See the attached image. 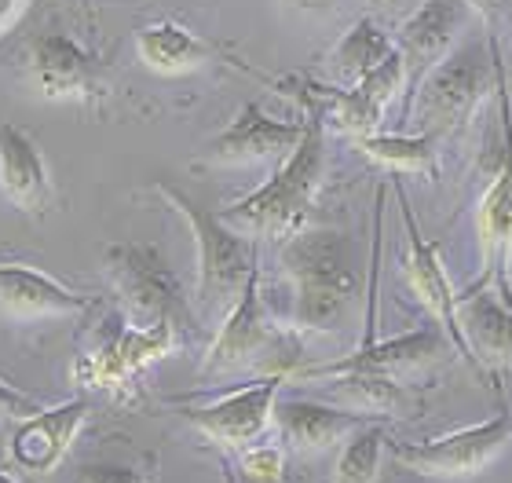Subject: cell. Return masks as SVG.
I'll list each match as a JSON object with an SVG mask.
<instances>
[{
  "label": "cell",
  "instance_id": "6da1fadb",
  "mask_svg": "<svg viewBox=\"0 0 512 483\" xmlns=\"http://www.w3.org/2000/svg\"><path fill=\"white\" fill-rule=\"evenodd\" d=\"M326 176V125L319 107L308 110L300 143L289 151V158L278 161V172L264 187H256L242 202H235L227 213H220L227 227L238 235L253 238H289L297 235L308 220L315 194Z\"/></svg>",
  "mask_w": 512,
  "mask_h": 483
},
{
  "label": "cell",
  "instance_id": "7a4b0ae2",
  "mask_svg": "<svg viewBox=\"0 0 512 483\" xmlns=\"http://www.w3.org/2000/svg\"><path fill=\"white\" fill-rule=\"evenodd\" d=\"M282 268L293 282V326L337 330L359 297V260L341 231H304L282 238Z\"/></svg>",
  "mask_w": 512,
  "mask_h": 483
},
{
  "label": "cell",
  "instance_id": "3957f363",
  "mask_svg": "<svg viewBox=\"0 0 512 483\" xmlns=\"http://www.w3.org/2000/svg\"><path fill=\"white\" fill-rule=\"evenodd\" d=\"M154 191L187 220L198 246V312L205 319H224L235 308L238 293L246 286V279L256 271V253L246 242V235H238L235 227H227L216 213H209L205 205L191 202L183 191L169 187V183H154Z\"/></svg>",
  "mask_w": 512,
  "mask_h": 483
},
{
  "label": "cell",
  "instance_id": "277c9868",
  "mask_svg": "<svg viewBox=\"0 0 512 483\" xmlns=\"http://www.w3.org/2000/svg\"><path fill=\"white\" fill-rule=\"evenodd\" d=\"M110 286L118 293L121 315L136 326H169L176 337H191L198 330L191 304L183 297L180 279L172 275L158 246L147 242H114L103 257Z\"/></svg>",
  "mask_w": 512,
  "mask_h": 483
},
{
  "label": "cell",
  "instance_id": "5b68a950",
  "mask_svg": "<svg viewBox=\"0 0 512 483\" xmlns=\"http://www.w3.org/2000/svg\"><path fill=\"white\" fill-rule=\"evenodd\" d=\"M498 63H502L498 37H491V59L483 55L480 44H461V48L443 55L436 66H428V74L414 88L417 132L432 136V140L458 132L494 88Z\"/></svg>",
  "mask_w": 512,
  "mask_h": 483
},
{
  "label": "cell",
  "instance_id": "8992f818",
  "mask_svg": "<svg viewBox=\"0 0 512 483\" xmlns=\"http://www.w3.org/2000/svg\"><path fill=\"white\" fill-rule=\"evenodd\" d=\"M300 359V344L286 330H278L260 297V268L253 271L238 293L235 308L224 315L220 330H216L209 352H205L202 374H231V370H246L260 366L271 374H293V363Z\"/></svg>",
  "mask_w": 512,
  "mask_h": 483
},
{
  "label": "cell",
  "instance_id": "52a82bcc",
  "mask_svg": "<svg viewBox=\"0 0 512 483\" xmlns=\"http://www.w3.org/2000/svg\"><path fill=\"white\" fill-rule=\"evenodd\" d=\"M512 440V414L502 410L491 421H480L472 429L447 432L425 443H392L395 465L425 480H472L483 469H491L505 454Z\"/></svg>",
  "mask_w": 512,
  "mask_h": 483
},
{
  "label": "cell",
  "instance_id": "ba28073f",
  "mask_svg": "<svg viewBox=\"0 0 512 483\" xmlns=\"http://www.w3.org/2000/svg\"><path fill=\"white\" fill-rule=\"evenodd\" d=\"M176 348H180L176 330H169V326H136L121 312H114L103 322L96 344L77 359L74 377L85 385L125 392L143 366L176 352Z\"/></svg>",
  "mask_w": 512,
  "mask_h": 483
},
{
  "label": "cell",
  "instance_id": "9c48e42d",
  "mask_svg": "<svg viewBox=\"0 0 512 483\" xmlns=\"http://www.w3.org/2000/svg\"><path fill=\"white\" fill-rule=\"evenodd\" d=\"M450 352V337L439 330V322L432 326H417V330L392 337V341H366L359 352L344 355L337 363H322L297 370L300 381H330L341 374H370V377H403L417 374L425 366H436L443 355Z\"/></svg>",
  "mask_w": 512,
  "mask_h": 483
},
{
  "label": "cell",
  "instance_id": "30bf717a",
  "mask_svg": "<svg viewBox=\"0 0 512 483\" xmlns=\"http://www.w3.org/2000/svg\"><path fill=\"white\" fill-rule=\"evenodd\" d=\"M282 381H286V374H264L260 381L238 388L231 396H220L216 403L183 407V418L191 421L205 440L242 451V447L256 443L267 432V425L275 418V403H278Z\"/></svg>",
  "mask_w": 512,
  "mask_h": 483
},
{
  "label": "cell",
  "instance_id": "8fae6325",
  "mask_svg": "<svg viewBox=\"0 0 512 483\" xmlns=\"http://www.w3.org/2000/svg\"><path fill=\"white\" fill-rule=\"evenodd\" d=\"M26 63L37 92L44 99H92L99 96V63L74 37L44 30L26 44Z\"/></svg>",
  "mask_w": 512,
  "mask_h": 483
},
{
  "label": "cell",
  "instance_id": "7c38bea8",
  "mask_svg": "<svg viewBox=\"0 0 512 483\" xmlns=\"http://www.w3.org/2000/svg\"><path fill=\"white\" fill-rule=\"evenodd\" d=\"M304 121H278L246 103L235 121L216 136L202 154V165H249V161H282L300 143Z\"/></svg>",
  "mask_w": 512,
  "mask_h": 483
},
{
  "label": "cell",
  "instance_id": "4fadbf2b",
  "mask_svg": "<svg viewBox=\"0 0 512 483\" xmlns=\"http://www.w3.org/2000/svg\"><path fill=\"white\" fill-rule=\"evenodd\" d=\"M88 414L92 407L85 399H66L59 407H41L33 418H22L8 443L11 462L26 473H52L77 440V432L88 425Z\"/></svg>",
  "mask_w": 512,
  "mask_h": 483
},
{
  "label": "cell",
  "instance_id": "5bb4252c",
  "mask_svg": "<svg viewBox=\"0 0 512 483\" xmlns=\"http://www.w3.org/2000/svg\"><path fill=\"white\" fill-rule=\"evenodd\" d=\"M454 319L469 363L480 374L512 366V312L487 286H472L469 293L454 297Z\"/></svg>",
  "mask_w": 512,
  "mask_h": 483
},
{
  "label": "cell",
  "instance_id": "9a60e30c",
  "mask_svg": "<svg viewBox=\"0 0 512 483\" xmlns=\"http://www.w3.org/2000/svg\"><path fill=\"white\" fill-rule=\"evenodd\" d=\"M469 4L465 0H417V8L406 15L403 30H399V48L403 55V70L410 77V85L428 74V66H436L454 37L461 33L465 19H469Z\"/></svg>",
  "mask_w": 512,
  "mask_h": 483
},
{
  "label": "cell",
  "instance_id": "2e32d148",
  "mask_svg": "<svg viewBox=\"0 0 512 483\" xmlns=\"http://www.w3.org/2000/svg\"><path fill=\"white\" fill-rule=\"evenodd\" d=\"M395 194H399V209H403V227H406V246H410V253H406V279H410V290L421 297V304H425L428 312L436 315L439 330L447 333L450 344L469 359L465 341H461L458 319H454V290H450L447 271H443V264H439V249L421 235V227H417L414 209H410V202H406V194L399 191V187H395Z\"/></svg>",
  "mask_w": 512,
  "mask_h": 483
},
{
  "label": "cell",
  "instance_id": "e0dca14e",
  "mask_svg": "<svg viewBox=\"0 0 512 483\" xmlns=\"http://www.w3.org/2000/svg\"><path fill=\"white\" fill-rule=\"evenodd\" d=\"M0 308L15 319H48V315H81L96 308V297L70 290L59 279L26 264H0Z\"/></svg>",
  "mask_w": 512,
  "mask_h": 483
},
{
  "label": "cell",
  "instance_id": "ac0fdd59",
  "mask_svg": "<svg viewBox=\"0 0 512 483\" xmlns=\"http://www.w3.org/2000/svg\"><path fill=\"white\" fill-rule=\"evenodd\" d=\"M0 191L22 213H44L52 202V176L30 132L0 121Z\"/></svg>",
  "mask_w": 512,
  "mask_h": 483
},
{
  "label": "cell",
  "instance_id": "d6986e66",
  "mask_svg": "<svg viewBox=\"0 0 512 483\" xmlns=\"http://www.w3.org/2000/svg\"><path fill=\"white\" fill-rule=\"evenodd\" d=\"M271 421L278 425L289 451L315 454L348 440L359 425L374 421V414H352V410H337L326 403H311V399H286V403H275Z\"/></svg>",
  "mask_w": 512,
  "mask_h": 483
},
{
  "label": "cell",
  "instance_id": "ffe728a7",
  "mask_svg": "<svg viewBox=\"0 0 512 483\" xmlns=\"http://www.w3.org/2000/svg\"><path fill=\"white\" fill-rule=\"evenodd\" d=\"M505 114V158L498 176L491 180L487 194L476 213V231H480V249H483V279L480 286L502 275L512 253V125H509V103H502Z\"/></svg>",
  "mask_w": 512,
  "mask_h": 483
},
{
  "label": "cell",
  "instance_id": "44dd1931",
  "mask_svg": "<svg viewBox=\"0 0 512 483\" xmlns=\"http://www.w3.org/2000/svg\"><path fill=\"white\" fill-rule=\"evenodd\" d=\"M406 81L403 70V55L388 52L381 63L370 70L366 77H359L348 92H337L333 96V125L352 136H370L377 132L384 118V107L392 103V96L399 92V85Z\"/></svg>",
  "mask_w": 512,
  "mask_h": 483
},
{
  "label": "cell",
  "instance_id": "7402d4cb",
  "mask_svg": "<svg viewBox=\"0 0 512 483\" xmlns=\"http://www.w3.org/2000/svg\"><path fill=\"white\" fill-rule=\"evenodd\" d=\"M209 55H213V48L180 22L165 19L139 33V59L154 74H187V70H198Z\"/></svg>",
  "mask_w": 512,
  "mask_h": 483
},
{
  "label": "cell",
  "instance_id": "603a6c76",
  "mask_svg": "<svg viewBox=\"0 0 512 483\" xmlns=\"http://www.w3.org/2000/svg\"><path fill=\"white\" fill-rule=\"evenodd\" d=\"M388 52H392V41H388V33L377 26V19H359L330 52V74L337 77V81L355 85V81L370 74Z\"/></svg>",
  "mask_w": 512,
  "mask_h": 483
},
{
  "label": "cell",
  "instance_id": "cb8c5ba5",
  "mask_svg": "<svg viewBox=\"0 0 512 483\" xmlns=\"http://www.w3.org/2000/svg\"><path fill=\"white\" fill-rule=\"evenodd\" d=\"M355 147L370 161L384 165L395 172H417V176H436V140L432 136H384V132H370V136H355Z\"/></svg>",
  "mask_w": 512,
  "mask_h": 483
},
{
  "label": "cell",
  "instance_id": "d4e9b609",
  "mask_svg": "<svg viewBox=\"0 0 512 483\" xmlns=\"http://www.w3.org/2000/svg\"><path fill=\"white\" fill-rule=\"evenodd\" d=\"M388 447V436L377 421H366L348 436L337 458V483H377L381 454Z\"/></svg>",
  "mask_w": 512,
  "mask_h": 483
},
{
  "label": "cell",
  "instance_id": "484cf974",
  "mask_svg": "<svg viewBox=\"0 0 512 483\" xmlns=\"http://www.w3.org/2000/svg\"><path fill=\"white\" fill-rule=\"evenodd\" d=\"M330 388L337 396L352 399L355 407L370 410V414H388L403 403V388L392 377H370V374H341L330 377Z\"/></svg>",
  "mask_w": 512,
  "mask_h": 483
},
{
  "label": "cell",
  "instance_id": "4316f807",
  "mask_svg": "<svg viewBox=\"0 0 512 483\" xmlns=\"http://www.w3.org/2000/svg\"><path fill=\"white\" fill-rule=\"evenodd\" d=\"M77 483H154V458H147V465H114V462H92L81 465Z\"/></svg>",
  "mask_w": 512,
  "mask_h": 483
},
{
  "label": "cell",
  "instance_id": "83f0119b",
  "mask_svg": "<svg viewBox=\"0 0 512 483\" xmlns=\"http://www.w3.org/2000/svg\"><path fill=\"white\" fill-rule=\"evenodd\" d=\"M282 462L278 447H242V469L253 480H282Z\"/></svg>",
  "mask_w": 512,
  "mask_h": 483
},
{
  "label": "cell",
  "instance_id": "f1b7e54d",
  "mask_svg": "<svg viewBox=\"0 0 512 483\" xmlns=\"http://www.w3.org/2000/svg\"><path fill=\"white\" fill-rule=\"evenodd\" d=\"M41 410V403L26 392H19L15 385L8 381H0V421H22V418H33Z\"/></svg>",
  "mask_w": 512,
  "mask_h": 483
},
{
  "label": "cell",
  "instance_id": "f546056e",
  "mask_svg": "<svg viewBox=\"0 0 512 483\" xmlns=\"http://www.w3.org/2000/svg\"><path fill=\"white\" fill-rule=\"evenodd\" d=\"M465 4H469V8L476 11L483 22H491V26L498 19H505V15L512 11V0H465Z\"/></svg>",
  "mask_w": 512,
  "mask_h": 483
},
{
  "label": "cell",
  "instance_id": "4dcf8cb0",
  "mask_svg": "<svg viewBox=\"0 0 512 483\" xmlns=\"http://www.w3.org/2000/svg\"><path fill=\"white\" fill-rule=\"evenodd\" d=\"M377 15H410L417 8V0H366Z\"/></svg>",
  "mask_w": 512,
  "mask_h": 483
},
{
  "label": "cell",
  "instance_id": "1f68e13d",
  "mask_svg": "<svg viewBox=\"0 0 512 483\" xmlns=\"http://www.w3.org/2000/svg\"><path fill=\"white\" fill-rule=\"evenodd\" d=\"M293 11H330L337 0H286Z\"/></svg>",
  "mask_w": 512,
  "mask_h": 483
},
{
  "label": "cell",
  "instance_id": "d6a6232c",
  "mask_svg": "<svg viewBox=\"0 0 512 483\" xmlns=\"http://www.w3.org/2000/svg\"><path fill=\"white\" fill-rule=\"evenodd\" d=\"M0 483H15V480H11V476H4V473H0Z\"/></svg>",
  "mask_w": 512,
  "mask_h": 483
}]
</instances>
